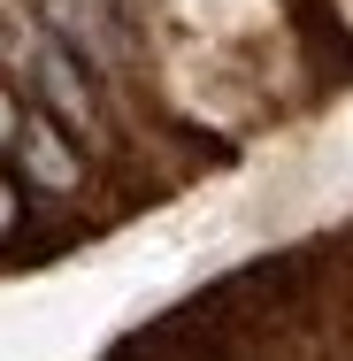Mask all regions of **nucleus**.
<instances>
[{
	"label": "nucleus",
	"mask_w": 353,
	"mask_h": 361,
	"mask_svg": "<svg viewBox=\"0 0 353 361\" xmlns=\"http://www.w3.org/2000/svg\"><path fill=\"white\" fill-rule=\"evenodd\" d=\"M0 62L23 77L31 92H39V116H54L62 131H70V146H85V154H116V123H108V100H100V77L77 62L70 47L39 23V16H8L0 23Z\"/></svg>",
	"instance_id": "obj_1"
},
{
	"label": "nucleus",
	"mask_w": 353,
	"mask_h": 361,
	"mask_svg": "<svg viewBox=\"0 0 353 361\" xmlns=\"http://www.w3.org/2000/svg\"><path fill=\"white\" fill-rule=\"evenodd\" d=\"M8 161L23 169V185L54 192V200L85 192V154H77L70 131H62L54 116H39V108H23V139H16V154H8Z\"/></svg>",
	"instance_id": "obj_2"
},
{
	"label": "nucleus",
	"mask_w": 353,
	"mask_h": 361,
	"mask_svg": "<svg viewBox=\"0 0 353 361\" xmlns=\"http://www.w3.org/2000/svg\"><path fill=\"white\" fill-rule=\"evenodd\" d=\"M16 139H23V92L0 85V154H16Z\"/></svg>",
	"instance_id": "obj_3"
},
{
	"label": "nucleus",
	"mask_w": 353,
	"mask_h": 361,
	"mask_svg": "<svg viewBox=\"0 0 353 361\" xmlns=\"http://www.w3.org/2000/svg\"><path fill=\"white\" fill-rule=\"evenodd\" d=\"M23 231V192H16V177L0 169V238H16Z\"/></svg>",
	"instance_id": "obj_4"
}]
</instances>
